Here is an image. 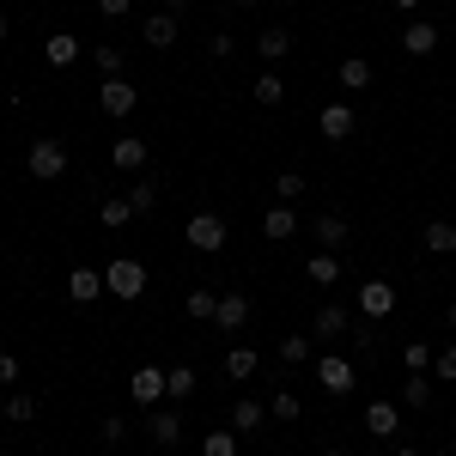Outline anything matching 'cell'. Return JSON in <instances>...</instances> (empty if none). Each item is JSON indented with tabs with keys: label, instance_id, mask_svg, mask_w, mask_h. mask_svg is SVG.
<instances>
[{
	"label": "cell",
	"instance_id": "6da1fadb",
	"mask_svg": "<svg viewBox=\"0 0 456 456\" xmlns=\"http://www.w3.org/2000/svg\"><path fill=\"white\" fill-rule=\"evenodd\" d=\"M25 171H31L37 183H55V176H68V146L55 141V134H37L31 152H25Z\"/></svg>",
	"mask_w": 456,
	"mask_h": 456
},
{
	"label": "cell",
	"instance_id": "484cf974",
	"mask_svg": "<svg viewBox=\"0 0 456 456\" xmlns=\"http://www.w3.org/2000/svg\"><path fill=\"white\" fill-rule=\"evenodd\" d=\"M426 249H432V256H456V225L451 219H432V225H426Z\"/></svg>",
	"mask_w": 456,
	"mask_h": 456
},
{
	"label": "cell",
	"instance_id": "8fae6325",
	"mask_svg": "<svg viewBox=\"0 0 456 456\" xmlns=\"http://www.w3.org/2000/svg\"><path fill=\"white\" fill-rule=\"evenodd\" d=\"M213 322L225 329V335H238L249 322V292H219V311H213Z\"/></svg>",
	"mask_w": 456,
	"mask_h": 456
},
{
	"label": "cell",
	"instance_id": "8d00e7d4",
	"mask_svg": "<svg viewBox=\"0 0 456 456\" xmlns=\"http://www.w3.org/2000/svg\"><path fill=\"white\" fill-rule=\"evenodd\" d=\"M128 208L152 213V208H159V183H134V189H128Z\"/></svg>",
	"mask_w": 456,
	"mask_h": 456
},
{
	"label": "cell",
	"instance_id": "e0dca14e",
	"mask_svg": "<svg viewBox=\"0 0 456 456\" xmlns=\"http://www.w3.org/2000/svg\"><path fill=\"white\" fill-rule=\"evenodd\" d=\"M316 128H322V141H347L353 134V104H329L316 116Z\"/></svg>",
	"mask_w": 456,
	"mask_h": 456
},
{
	"label": "cell",
	"instance_id": "c3c4849f",
	"mask_svg": "<svg viewBox=\"0 0 456 456\" xmlns=\"http://www.w3.org/2000/svg\"><path fill=\"white\" fill-rule=\"evenodd\" d=\"M444 322H451V329H456V305H451V316H444Z\"/></svg>",
	"mask_w": 456,
	"mask_h": 456
},
{
	"label": "cell",
	"instance_id": "ac0fdd59",
	"mask_svg": "<svg viewBox=\"0 0 456 456\" xmlns=\"http://www.w3.org/2000/svg\"><path fill=\"white\" fill-rule=\"evenodd\" d=\"M195 389H201V371H195V365H171V371H165V395H171V402H189Z\"/></svg>",
	"mask_w": 456,
	"mask_h": 456
},
{
	"label": "cell",
	"instance_id": "d590c367",
	"mask_svg": "<svg viewBox=\"0 0 456 456\" xmlns=\"http://www.w3.org/2000/svg\"><path fill=\"white\" fill-rule=\"evenodd\" d=\"M274 195H281L286 208H292V201L305 195V176H298V171H281V176H274Z\"/></svg>",
	"mask_w": 456,
	"mask_h": 456
},
{
	"label": "cell",
	"instance_id": "816d5d0a",
	"mask_svg": "<svg viewBox=\"0 0 456 456\" xmlns=\"http://www.w3.org/2000/svg\"><path fill=\"white\" fill-rule=\"evenodd\" d=\"M451 426H456V420H451Z\"/></svg>",
	"mask_w": 456,
	"mask_h": 456
},
{
	"label": "cell",
	"instance_id": "ee69618b",
	"mask_svg": "<svg viewBox=\"0 0 456 456\" xmlns=\"http://www.w3.org/2000/svg\"><path fill=\"white\" fill-rule=\"evenodd\" d=\"M389 6H395V12H414V6H420V0H389Z\"/></svg>",
	"mask_w": 456,
	"mask_h": 456
},
{
	"label": "cell",
	"instance_id": "1f68e13d",
	"mask_svg": "<svg viewBox=\"0 0 456 456\" xmlns=\"http://www.w3.org/2000/svg\"><path fill=\"white\" fill-rule=\"evenodd\" d=\"M256 43H262V61H281L286 49H292V31H281V25H274V31H262Z\"/></svg>",
	"mask_w": 456,
	"mask_h": 456
},
{
	"label": "cell",
	"instance_id": "5bb4252c",
	"mask_svg": "<svg viewBox=\"0 0 456 456\" xmlns=\"http://www.w3.org/2000/svg\"><path fill=\"white\" fill-rule=\"evenodd\" d=\"M311 232H316V244H322V249H347V238H353L341 213H316V219H311Z\"/></svg>",
	"mask_w": 456,
	"mask_h": 456
},
{
	"label": "cell",
	"instance_id": "277c9868",
	"mask_svg": "<svg viewBox=\"0 0 456 456\" xmlns=\"http://www.w3.org/2000/svg\"><path fill=\"white\" fill-rule=\"evenodd\" d=\"M183 238H189V249L213 256V249H225V219H219V213H195V219L183 225Z\"/></svg>",
	"mask_w": 456,
	"mask_h": 456
},
{
	"label": "cell",
	"instance_id": "7a4b0ae2",
	"mask_svg": "<svg viewBox=\"0 0 456 456\" xmlns=\"http://www.w3.org/2000/svg\"><path fill=\"white\" fill-rule=\"evenodd\" d=\"M104 292H110V298H122V305H134V298L146 292V268L134 262V256H116V262L104 268Z\"/></svg>",
	"mask_w": 456,
	"mask_h": 456
},
{
	"label": "cell",
	"instance_id": "60d3db41",
	"mask_svg": "<svg viewBox=\"0 0 456 456\" xmlns=\"http://www.w3.org/2000/svg\"><path fill=\"white\" fill-rule=\"evenodd\" d=\"M19 384V353H0V389Z\"/></svg>",
	"mask_w": 456,
	"mask_h": 456
},
{
	"label": "cell",
	"instance_id": "44dd1931",
	"mask_svg": "<svg viewBox=\"0 0 456 456\" xmlns=\"http://www.w3.org/2000/svg\"><path fill=\"white\" fill-rule=\"evenodd\" d=\"M305 281H311V286H335V281H341L335 249H322V256H311V262H305Z\"/></svg>",
	"mask_w": 456,
	"mask_h": 456
},
{
	"label": "cell",
	"instance_id": "52a82bcc",
	"mask_svg": "<svg viewBox=\"0 0 456 456\" xmlns=\"http://www.w3.org/2000/svg\"><path fill=\"white\" fill-rule=\"evenodd\" d=\"M134 104H141V92H134L128 79H104V86H98V110L116 116V122H122V116H134Z\"/></svg>",
	"mask_w": 456,
	"mask_h": 456
},
{
	"label": "cell",
	"instance_id": "9c48e42d",
	"mask_svg": "<svg viewBox=\"0 0 456 456\" xmlns=\"http://www.w3.org/2000/svg\"><path fill=\"white\" fill-rule=\"evenodd\" d=\"M311 335L316 341H341V335H353V311L347 305H322V311L311 316Z\"/></svg>",
	"mask_w": 456,
	"mask_h": 456
},
{
	"label": "cell",
	"instance_id": "4fadbf2b",
	"mask_svg": "<svg viewBox=\"0 0 456 456\" xmlns=\"http://www.w3.org/2000/svg\"><path fill=\"white\" fill-rule=\"evenodd\" d=\"M365 432H371V438H395V432H402V408H395V402H371V408H365Z\"/></svg>",
	"mask_w": 456,
	"mask_h": 456
},
{
	"label": "cell",
	"instance_id": "7402d4cb",
	"mask_svg": "<svg viewBox=\"0 0 456 456\" xmlns=\"http://www.w3.org/2000/svg\"><path fill=\"white\" fill-rule=\"evenodd\" d=\"M262 420H268V408H262L256 395H244V402L232 408V432H262Z\"/></svg>",
	"mask_w": 456,
	"mask_h": 456
},
{
	"label": "cell",
	"instance_id": "4dcf8cb0",
	"mask_svg": "<svg viewBox=\"0 0 456 456\" xmlns=\"http://www.w3.org/2000/svg\"><path fill=\"white\" fill-rule=\"evenodd\" d=\"M183 311L195 316V322H208V316L219 311V292H208V286H195V292H189V298H183Z\"/></svg>",
	"mask_w": 456,
	"mask_h": 456
},
{
	"label": "cell",
	"instance_id": "836d02e7",
	"mask_svg": "<svg viewBox=\"0 0 456 456\" xmlns=\"http://www.w3.org/2000/svg\"><path fill=\"white\" fill-rule=\"evenodd\" d=\"M201 456H238V432L225 426V432H208L201 438Z\"/></svg>",
	"mask_w": 456,
	"mask_h": 456
},
{
	"label": "cell",
	"instance_id": "8992f818",
	"mask_svg": "<svg viewBox=\"0 0 456 456\" xmlns=\"http://www.w3.org/2000/svg\"><path fill=\"white\" fill-rule=\"evenodd\" d=\"M146 438H152V444H159V451H176V444H183V414H176V408H165V402H159V408H152V414H146Z\"/></svg>",
	"mask_w": 456,
	"mask_h": 456
},
{
	"label": "cell",
	"instance_id": "ffe728a7",
	"mask_svg": "<svg viewBox=\"0 0 456 456\" xmlns=\"http://www.w3.org/2000/svg\"><path fill=\"white\" fill-rule=\"evenodd\" d=\"M141 37L152 43V49H171L176 43V12H152V19L141 25Z\"/></svg>",
	"mask_w": 456,
	"mask_h": 456
},
{
	"label": "cell",
	"instance_id": "9a60e30c",
	"mask_svg": "<svg viewBox=\"0 0 456 456\" xmlns=\"http://www.w3.org/2000/svg\"><path fill=\"white\" fill-rule=\"evenodd\" d=\"M292 232H298V213L286 208V201H274V208L262 213V238H274V244H286Z\"/></svg>",
	"mask_w": 456,
	"mask_h": 456
},
{
	"label": "cell",
	"instance_id": "30bf717a",
	"mask_svg": "<svg viewBox=\"0 0 456 456\" xmlns=\"http://www.w3.org/2000/svg\"><path fill=\"white\" fill-rule=\"evenodd\" d=\"M68 298H73V305L104 298V268H68Z\"/></svg>",
	"mask_w": 456,
	"mask_h": 456
},
{
	"label": "cell",
	"instance_id": "603a6c76",
	"mask_svg": "<svg viewBox=\"0 0 456 456\" xmlns=\"http://www.w3.org/2000/svg\"><path fill=\"white\" fill-rule=\"evenodd\" d=\"M335 79H341L347 92H365V86H371V61H365V55H347V61L335 68Z\"/></svg>",
	"mask_w": 456,
	"mask_h": 456
},
{
	"label": "cell",
	"instance_id": "2e32d148",
	"mask_svg": "<svg viewBox=\"0 0 456 456\" xmlns=\"http://www.w3.org/2000/svg\"><path fill=\"white\" fill-rule=\"evenodd\" d=\"M402 49H408V55H432V49H438V25H432V19H408Z\"/></svg>",
	"mask_w": 456,
	"mask_h": 456
},
{
	"label": "cell",
	"instance_id": "74e56055",
	"mask_svg": "<svg viewBox=\"0 0 456 456\" xmlns=\"http://www.w3.org/2000/svg\"><path fill=\"white\" fill-rule=\"evenodd\" d=\"M432 378H438V384H456V347L432 353Z\"/></svg>",
	"mask_w": 456,
	"mask_h": 456
},
{
	"label": "cell",
	"instance_id": "b9f144b4",
	"mask_svg": "<svg viewBox=\"0 0 456 456\" xmlns=\"http://www.w3.org/2000/svg\"><path fill=\"white\" fill-rule=\"evenodd\" d=\"M98 438H104V444H122V438H128V426H122V420H104V426H98Z\"/></svg>",
	"mask_w": 456,
	"mask_h": 456
},
{
	"label": "cell",
	"instance_id": "d6986e66",
	"mask_svg": "<svg viewBox=\"0 0 456 456\" xmlns=\"http://www.w3.org/2000/svg\"><path fill=\"white\" fill-rule=\"evenodd\" d=\"M43 61H49V68H73V61H79V37L73 31L49 37V43H43Z\"/></svg>",
	"mask_w": 456,
	"mask_h": 456
},
{
	"label": "cell",
	"instance_id": "ba28073f",
	"mask_svg": "<svg viewBox=\"0 0 456 456\" xmlns=\"http://www.w3.org/2000/svg\"><path fill=\"white\" fill-rule=\"evenodd\" d=\"M389 311H395V286L389 281H365L359 286V316H365V322H384Z\"/></svg>",
	"mask_w": 456,
	"mask_h": 456
},
{
	"label": "cell",
	"instance_id": "681fc988",
	"mask_svg": "<svg viewBox=\"0 0 456 456\" xmlns=\"http://www.w3.org/2000/svg\"><path fill=\"white\" fill-rule=\"evenodd\" d=\"M238 6H262V0H238Z\"/></svg>",
	"mask_w": 456,
	"mask_h": 456
},
{
	"label": "cell",
	"instance_id": "83f0119b",
	"mask_svg": "<svg viewBox=\"0 0 456 456\" xmlns=\"http://www.w3.org/2000/svg\"><path fill=\"white\" fill-rule=\"evenodd\" d=\"M92 61L104 68V79H122V68H128V55H122V43H98V49H92Z\"/></svg>",
	"mask_w": 456,
	"mask_h": 456
},
{
	"label": "cell",
	"instance_id": "3957f363",
	"mask_svg": "<svg viewBox=\"0 0 456 456\" xmlns=\"http://www.w3.org/2000/svg\"><path fill=\"white\" fill-rule=\"evenodd\" d=\"M316 384H322V395H353L359 371H353V359H341V353H322L316 359Z\"/></svg>",
	"mask_w": 456,
	"mask_h": 456
},
{
	"label": "cell",
	"instance_id": "5b68a950",
	"mask_svg": "<svg viewBox=\"0 0 456 456\" xmlns=\"http://www.w3.org/2000/svg\"><path fill=\"white\" fill-rule=\"evenodd\" d=\"M128 395H134L141 408H159V402H165V365H134V371H128Z\"/></svg>",
	"mask_w": 456,
	"mask_h": 456
},
{
	"label": "cell",
	"instance_id": "4316f807",
	"mask_svg": "<svg viewBox=\"0 0 456 456\" xmlns=\"http://www.w3.org/2000/svg\"><path fill=\"white\" fill-rule=\"evenodd\" d=\"M402 402H408L414 414H426V408H432V378H420V371H408V384H402Z\"/></svg>",
	"mask_w": 456,
	"mask_h": 456
},
{
	"label": "cell",
	"instance_id": "7dc6e473",
	"mask_svg": "<svg viewBox=\"0 0 456 456\" xmlns=\"http://www.w3.org/2000/svg\"><path fill=\"white\" fill-rule=\"evenodd\" d=\"M0 43H6V12H0Z\"/></svg>",
	"mask_w": 456,
	"mask_h": 456
},
{
	"label": "cell",
	"instance_id": "f6af8a7d",
	"mask_svg": "<svg viewBox=\"0 0 456 456\" xmlns=\"http://www.w3.org/2000/svg\"><path fill=\"white\" fill-rule=\"evenodd\" d=\"M389 456H420V451H408V444H395V451H389Z\"/></svg>",
	"mask_w": 456,
	"mask_h": 456
},
{
	"label": "cell",
	"instance_id": "cb8c5ba5",
	"mask_svg": "<svg viewBox=\"0 0 456 456\" xmlns=\"http://www.w3.org/2000/svg\"><path fill=\"white\" fill-rule=\"evenodd\" d=\"M249 98H256V104H262V110L286 104V79H281V73H262V79L249 86Z\"/></svg>",
	"mask_w": 456,
	"mask_h": 456
},
{
	"label": "cell",
	"instance_id": "7bdbcfd3",
	"mask_svg": "<svg viewBox=\"0 0 456 456\" xmlns=\"http://www.w3.org/2000/svg\"><path fill=\"white\" fill-rule=\"evenodd\" d=\"M128 6H134V0H98V12H104V19H128Z\"/></svg>",
	"mask_w": 456,
	"mask_h": 456
},
{
	"label": "cell",
	"instance_id": "d4e9b609",
	"mask_svg": "<svg viewBox=\"0 0 456 456\" xmlns=\"http://www.w3.org/2000/svg\"><path fill=\"white\" fill-rule=\"evenodd\" d=\"M256 365H262V353H249V347H232V353H225V378H232V384L256 378Z\"/></svg>",
	"mask_w": 456,
	"mask_h": 456
},
{
	"label": "cell",
	"instance_id": "d6a6232c",
	"mask_svg": "<svg viewBox=\"0 0 456 456\" xmlns=\"http://www.w3.org/2000/svg\"><path fill=\"white\" fill-rule=\"evenodd\" d=\"M281 359H286V365H305V359H311V335H298V329L281 335Z\"/></svg>",
	"mask_w": 456,
	"mask_h": 456
},
{
	"label": "cell",
	"instance_id": "7c38bea8",
	"mask_svg": "<svg viewBox=\"0 0 456 456\" xmlns=\"http://www.w3.org/2000/svg\"><path fill=\"white\" fill-rule=\"evenodd\" d=\"M110 159H116V171L141 176V171H146V141H141V134H116V146H110Z\"/></svg>",
	"mask_w": 456,
	"mask_h": 456
},
{
	"label": "cell",
	"instance_id": "bcb514c9",
	"mask_svg": "<svg viewBox=\"0 0 456 456\" xmlns=\"http://www.w3.org/2000/svg\"><path fill=\"white\" fill-rule=\"evenodd\" d=\"M322 456H347V451H341V444H329V451H322Z\"/></svg>",
	"mask_w": 456,
	"mask_h": 456
},
{
	"label": "cell",
	"instance_id": "ab89813d",
	"mask_svg": "<svg viewBox=\"0 0 456 456\" xmlns=\"http://www.w3.org/2000/svg\"><path fill=\"white\" fill-rule=\"evenodd\" d=\"M232 49H238V37H232V31H213L208 37V55H213V61H225Z\"/></svg>",
	"mask_w": 456,
	"mask_h": 456
},
{
	"label": "cell",
	"instance_id": "f35d334b",
	"mask_svg": "<svg viewBox=\"0 0 456 456\" xmlns=\"http://www.w3.org/2000/svg\"><path fill=\"white\" fill-rule=\"evenodd\" d=\"M432 353H438V347H426V341H408V353H402V359H408V371H420V378H426V371H432Z\"/></svg>",
	"mask_w": 456,
	"mask_h": 456
},
{
	"label": "cell",
	"instance_id": "f546056e",
	"mask_svg": "<svg viewBox=\"0 0 456 456\" xmlns=\"http://www.w3.org/2000/svg\"><path fill=\"white\" fill-rule=\"evenodd\" d=\"M6 420H12V426H31V420H37V395L12 389V395H6Z\"/></svg>",
	"mask_w": 456,
	"mask_h": 456
},
{
	"label": "cell",
	"instance_id": "f907efd6",
	"mask_svg": "<svg viewBox=\"0 0 456 456\" xmlns=\"http://www.w3.org/2000/svg\"><path fill=\"white\" fill-rule=\"evenodd\" d=\"M0 414H6V395H0Z\"/></svg>",
	"mask_w": 456,
	"mask_h": 456
},
{
	"label": "cell",
	"instance_id": "f1b7e54d",
	"mask_svg": "<svg viewBox=\"0 0 456 456\" xmlns=\"http://www.w3.org/2000/svg\"><path fill=\"white\" fill-rule=\"evenodd\" d=\"M98 219H104L110 232H116V225H128V219H134V208H128V195H104V201H98Z\"/></svg>",
	"mask_w": 456,
	"mask_h": 456
},
{
	"label": "cell",
	"instance_id": "e575fe53",
	"mask_svg": "<svg viewBox=\"0 0 456 456\" xmlns=\"http://www.w3.org/2000/svg\"><path fill=\"white\" fill-rule=\"evenodd\" d=\"M268 414H274V420H298L305 408H298V395H292V389H274V395H268Z\"/></svg>",
	"mask_w": 456,
	"mask_h": 456
}]
</instances>
